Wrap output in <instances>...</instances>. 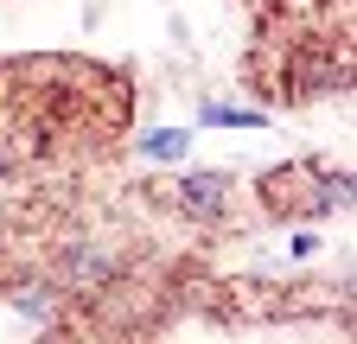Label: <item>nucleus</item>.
Returning a JSON list of instances; mask_svg holds the SVG:
<instances>
[{
	"label": "nucleus",
	"instance_id": "obj_1",
	"mask_svg": "<svg viewBox=\"0 0 357 344\" xmlns=\"http://www.w3.org/2000/svg\"><path fill=\"white\" fill-rule=\"evenodd\" d=\"M178 204H185L192 217L217 224L223 204H230V179H223V172H192V179H178Z\"/></svg>",
	"mask_w": 357,
	"mask_h": 344
},
{
	"label": "nucleus",
	"instance_id": "obj_2",
	"mask_svg": "<svg viewBox=\"0 0 357 344\" xmlns=\"http://www.w3.org/2000/svg\"><path fill=\"white\" fill-rule=\"evenodd\" d=\"M64 274L96 287V281H115V262H109V255H96V249H70V255H64Z\"/></svg>",
	"mask_w": 357,
	"mask_h": 344
},
{
	"label": "nucleus",
	"instance_id": "obj_3",
	"mask_svg": "<svg viewBox=\"0 0 357 344\" xmlns=\"http://www.w3.org/2000/svg\"><path fill=\"white\" fill-rule=\"evenodd\" d=\"M204 121H211V127H268V115H255V109H230V102H211Z\"/></svg>",
	"mask_w": 357,
	"mask_h": 344
},
{
	"label": "nucleus",
	"instance_id": "obj_4",
	"mask_svg": "<svg viewBox=\"0 0 357 344\" xmlns=\"http://www.w3.org/2000/svg\"><path fill=\"white\" fill-rule=\"evenodd\" d=\"M141 153H153V159H178V153H185V134H178V127H160V134H141Z\"/></svg>",
	"mask_w": 357,
	"mask_h": 344
},
{
	"label": "nucleus",
	"instance_id": "obj_5",
	"mask_svg": "<svg viewBox=\"0 0 357 344\" xmlns=\"http://www.w3.org/2000/svg\"><path fill=\"white\" fill-rule=\"evenodd\" d=\"M13 306H20L26 319H52V293H45V287H20V293H13Z\"/></svg>",
	"mask_w": 357,
	"mask_h": 344
}]
</instances>
